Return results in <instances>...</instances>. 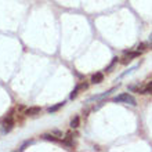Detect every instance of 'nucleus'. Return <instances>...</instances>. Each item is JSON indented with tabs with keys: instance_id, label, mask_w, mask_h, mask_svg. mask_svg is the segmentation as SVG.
Listing matches in <instances>:
<instances>
[{
	"instance_id": "ddd939ff",
	"label": "nucleus",
	"mask_w": 152,
	"mask_h": 152,
	"mask_svg": "<svg viewBox=\"0 0 152 152\" xmlns=\"http://www.w3.org/2000/svg\"><path fill=\"white\" fill-rule=\"evenodd\" d=\"M130 61H132V58H130V57H124V58H122V61H120V64H123V65H127L129 62H130Z\"/></svg>"
},
{
	"instance_id": "0eeeda50",
	"label": "nucleus",
	"mask_w": 152,
	"mask_h": 152,
	"mask_svg": "<svg viewBox=\"0 0 152 152\" xmlns=\"http://www.w3.org/2000/svg\"><path fill=\"white\" fill-rule=\"evenodd\" d=\"M79 123H80L79 116H75V118L71 120V129H77L79 127Z\"/></svg>"
},
{
	"instance_id": "1a4fd4ad",
	"label": "nucleus",
	"mask_w": 152,
	"mask_h": 152,
	"mask_svg": "<svg viewBox=\"0 0 152 152\" xmlns=\"http://www.w3.org/2000/svg\"><path fill=\"white\" fill-rule=\"evenodd\" d=\"M43 138L47 141H53V142H58V138H57L54 134H44Z\"/></svg>"
},
{
	"instance_id": "39448f33",
	"label": "nucleus",
	"mask_w": 152,
	"mask_h": 152,
	"mask_svg": "<svg viewBox=\"0 0 152 152\" xmlns=\"http://www.w3.org/2000/svg\"><path fill=\"white\" fill-rule=\"evenodd\" d=\"M64 105H65V102H64V101H62V102H58V104H56V105H54V107H50V108H48L47 111H48V113L57 112V111H58V109H60V108H62Z\"/></svg>"
},
{
	"instance_id": "f3484780",
	"label": "nucleus",
	"mask_w": 152,
	"mask_h": 152,
	"mask_svg": "<svg viewBox=\"0 0 152 152\" xmlns=\"http://www.w3.org/2000/svg\"><path fill=\"white\" fill-rule=\"evenodd\" d=\"M149 40H151V42H152V33H151V36H149Z\"/></svg>"
},
{
	"instance_id": "dca6fc26",
	"label": "nucleus",
	"mask_w": 152,
	"mask_h": 152,
	"mask_svg": "<svg viewBox=\"0 0 152 152\" xmlns=\"http://www.w3.org/2000/svg\"><path fill=\"white\" fill-rule=\"evenodd\" d=\"M29 144H32V141H26V142H25V144L24 145H22V147H21V151H24V149H25V147H26V145H29Z\"/></svg>"
},
{
	"instance_id": "9b49d317",
	"label": "nucleus",
	"mask_w": 152,
	"mask_h": 152,
	"mask_svg": "<svg viewBox=\"0 0 152 152\" xmlns=\"http://www.w3.org/2000/svg\"><path fill=\"white\" fill-rule=\"evenodd\" d=\"M79 91H80V88H79V84H77V86H76L75 87V90H73L72 93H71V100H73V98H76V97H77V94H79Z\"/></svg>"
},
{
	"instance_id": "9d476101",
	"label": "nucleus",
	"mask_w": 152,
	"mask_h": 152,
	"mask_svg": "<svg viewBox=\"0 0 152 152\" xmlns=\"http://www.w3.org/2000/svg\"><path fill=\"white\" fill-rule=\"evenodd\" d=\"M142 94H152V82H149V83L142 88Z\"/></svg>"
},
{
	"instance_id": "4468645a",
	"label": "nucleus",
	"mask_w": 152,
	"mask_h": 152,
	"mask_svg": "<svg viewBox=\"0 0 152 152\" xmlns=\"http://www.w3.org/2000/svg\"><path fill=\"white\" fill-rule=\"evenodd\" d=\"M51 134H54L56 137H62V132H58V130H53Z\"/></svg>"
},
{
	"instance_id": "7ed1b4c3",
	"label": "nucleus",
	"mask_w": 152,
	"mask_h": 152,
	"mask_svg": "<svg viewBox=\"0 0 152 152\" xmlns=\"http://www.w3.org/2000/svg\"><path fill=\"white\" fill-rule=\"evenodd\" d=\"M101 82H104V75L101 72H97L91 76V83L93 84H100Z\"/></svg>"
},
{
	"instance_id": "6e6552de",
	"label": "nucleus",
	"mask_w": 152,
	"mask_h": 152,
	"mask_svg": "<svg viewBox=\"0 0 152 152\" xmlns=\"http://www.w3.org/2000/svg\"><path fill=\"white\" fill-rule=\"evenodd\" d=\"M124 54H126V56H129L130 57V58H137V57H140V54H141V51L140 50H137V51H124Z\"/></svg>"
},
{
	"instance_id": "423d86ee",
	"label": "nucleus",
	"mask_w": 152,
	"mask_h": 152,
	"mask_svg": "<svg viewBox=\"0 0 152 152\" xmlns=\"http://www.w3.org/2000/svg\"><path fill=\"white\" fill-rule=\"evenodd\" d=\"M12 127H14V123H6V122H4L1 132H3V133H10L12 130Z\"/></svg>"
},
{
	"instance_id": "f257e3e1",
	"label": "nucleus",
	"mask_w": 152,
	"mask_h": 152,
	"mask_svg": "<svg viewBox=\"0 0 152 152\" xmlns=\"http://www.w3.org/2000/svg\"><path fill=\"white\" fill-rule=\"evenodd\" d=\"M113 102H124V104H130L133 105V107H136L137 105V101L136 98L133 96H130L129 93H122V94H119V96H116L112 98Z\"/></svg>"
},
{
	"instance_id": "f03ea898",
	"label": "nucleus",
	"mask_w": 152,
	"mask_h": 152,
	"mask_svg": "<svg viewBox=\"0 0 152 152\" xmlns=\"http://www.w3.org/2000/svg\"><path fill=\"white\" fill-rule=\"evenodd\" d=\"M42 108L40 107H29V108L25 109V115L26 116H35V115H39Z\"/></svg>"
},
{
	"instance_id": "2eb2a0df",
	"label": "nucleus",
	"mask_w": 152,
	"mask_h": 152,
	"mask_svg": "<svg viewBox=\"0 0 152 152\" xmlns=\"http://www.w3.org/2000/svg\"><path fill=\"white\" fill-rule=\"evenodd\" d=\"M87 87H88L87 83H80V84H79V88H80V90H86Z\"/></svg>"
},
{
	"instance_id": "f8f14e48",
	"label": "nucleus",
	"mask_w": 152,
	"mask_h": 152,
	"mask_svg": "<svg viewBox=\"0 0 152 152\" xmlns=\"http://www.w3.org/2000/svg\"><path fill=\"white\" fill-rule=\"evenodd\" d=\"M148 48V44L147 43H140L138 46H137V50H140V51H144V50H147Z\"/></svg>"
},
{
	"instance_id": "20e7f679",
	"label": "nucleus",
	"mask_w": 152,
	"mask_h": 152,
	"mask_svg": "<svg viewBox=\"0 0 152 152\" xmlns=\"http://www.w3.org/2000/svg\"><path fill=\"white\" fill-rule=\"evenodd\" d=\"M142 86H141L140 83H137V84H132V86H129V90L130 91H137L138 94H142Z\"/></svg>"
}]
</instances>
